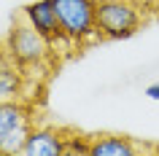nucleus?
<instances>
[{"instance_id": "nucleus-8", "label": "nucleus", "mask_w": 159, "mask_h": 156, "mask_svg": "<svg viewBox=\"0 0 159 156\" xmlns=\"http://www.w3.org/2000/svg\"><path fill=\"white\" fill-rule=\"evenodd\" d=\"M25 89V70L8 62L6 67H0V100H14L22 97Z\"/></svg>"}, {"instance_id": "nucleus-11", "label": "nucleus", "mask_w": 159, "mask_h": 156, "mask_svg": "<svg viewBox=\"0 0 159 156\" xmlns=\"http://www.w3.org/2000/svg\"><path fill=\"white\" fill-rule=\"evenodd\" d=\"M11 59H8V54H6V49H3V43H0V67H6Z\"/></svg>"}, {"instance_id": "nucleus-6", "label": "nucleus", "mask_w": 159, "mask_h": 156, "mask_svg": "<svg viewBox=\"0 0 159 156\" xmlns=\"http://www.w3.org/2000/svg\"><path fill=\"white\" fill-rule=\"evenodd\" d=\"M25 156H65V132L54 129V127H33L27 135L25 145H22Z\"/></svg>"}, {"instance_id": "nucleus-7", "label": "nucleus", "mask_w": 159, "mask_h": 156, "mask_svg": "<svg viewBox=\"0 0 159 156\" xmlns=\"http://www.w3.org/2000/svg\"><path fill=\"white\" fill-rule=\"evenodd\" d=\"M143 154V145L127 135H94L89 156H135Z\"/></svg>"}, {"instance_id": "nucleus-3", "label": "nucleus", "mask_w": 159, "mask_h": 156, "mask_svg": "<svg viewBox=\"0 0 159 156\" xmlns=\"http://www.w3.org/2000/svg\"><path fill=\"white\" fill-rule=\"evenodd\" d=\"M62 35H67L75 46L102 41L97 30V0H54Z\"/></svg>"}, {"instance_id": "nucleus-9", "label": "nucleus", "mask_w": 159, "mask_h": 156, "mask_svg": "<svg viewBox=\"0 0 159 156\" xmlns=\"http://www.w3.org/2000/svg\"><path fill=\"white\" fill-rule=\"evenodd\" d=\"M89 145H92V137H84V135L70 132V135L65 137V156H70V154L89 156Z\"/></svg>"}, {"instance_id": "nucleus-4", "label": "nucleus", "mask_w": 159, "mask_h": 156, "mask_svg": "<svg viewBox=\"0 0 159 156\" xmlns=\"http://www.w3.org/2000/svg\"><path fill=\"white\" fill-rule=\"evenodd\" d=\"M33 127V108L22 102V97L0 100V154H22Z\"/></svg>"}, {"instance_id": "nucleus-5", "label": "nucleus", "mask_w": 159, "mask_h": 156, "mask_svg": "<svg viewBox=\"0 0 159 156\" xmlns=\"http://www.w3.org/2000/svg\"><path fill=\"white\" fill-rule=\"evenodd\" d=\"M19 16L25 19L30 27H35L43 38H49V43L62 38V25H59L54 0H33V3L22 6V14Z\"/></svg>"}, {"instance_id": "nucleus-10", "label": "nucleus", "mask_w": 159, "mask_h": 156, "mask_svg": "<svg viewBox=\"0 0 159 156\" xmlns=\"http://www.w3.org/2000/svg\"><path fill=\"white\" fill-rule=\"evenodd\" d=\"M146 97H151V100H159V83H151L148 89H146Z\"/></svg>"}, {"instance_id": "nucleus-2", "label": "nucleus", "mask_w": 159, "mask_h": 156, "mask_svg": "<svg viewBox=\"0 0 159 156\" xmlns=\"http://www.w3.org/2000/svg\"><path fill=\"white\" fill-rule=\"evenodd\" d=\"M140 0H97V30L102 41H127L140 30Z\"/></svg>"}, {"instance_id": "nucleus-1", "label": "nucleus", "mask_w": 159, "mask_h": 156, "mask_svg": "<svg viewBox=\"0 0 159 156\" xmlns=\"http://www.w3.org/2000/svg\"><path fill=\"white\" fill-rule=\"evenodd\" d=\"M3 49L8 54V59L22 70H30V67H41L51 54V43L49 38H43L35 27H30L25 19L19 16L14 19L8 35H6V43Z\"/></svg>"}]
</instances>
